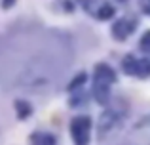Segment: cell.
I'll list each match as a JSON object with an SVG mask.
<instances>
[{
    "label": "cell",
    "instance_id": "obj_1",
    "mask_svg": "<svg viewBox=\"0 0 150 145\" xmlns=\"http://www.w3.org/2000/svg\"><path fill=\"white\" fill-rule=\"evenodd\" d=\"M70 134L76 145H88L89 141V119L88 116H76L70 122Z\"/></svg>",
    "mask_w": 150,
    "mask_h": 145
},
{
    "label": "cell",
    "instance_id": "obj_2",
    "mask_svg": "<svg viewBox=\"0 0 150 145\" xmlns=\"http://www.w3.org/2000/svg\"><path fill=\"white\" fill-rule=\"evenodd\" d=\"M114 80H116V73H114L108 65H97V69H95V84L110 88V84H112Z\"/></svg>",
    "mask_w": 150,
    "mask_h": 145
},
{
    "label": "cell",
    "instance_id": "obj_3",
    "mask_svg": "<svg viewBox=\"0 0 150 145\" xmlns=\"http://www.w3.org/2000/svg\"><path fill=\"white\" fill-rule=\"evenodd\" d=\"M133 29H135V23H129V21H125V19H122V21H118L116 25H114V34H116L120 40H124Z\"/></svg>",
    "mask_w": 150,
    "mask_h": 145
},
{
    "label": "cell",
    "instance_id": "obj_4",
    "mask_svg": "<svg viewBox=\"0 0 150 145\" xmlns=\"http://www.w3.org/2000/svg\"><path fill=\"white\" fill-rule=\"evenodd\" d=\"M116 120H118V115L114 111H106L105 115L101 116V120H99V130H101V134L103 132H106V130H110V128L116 124Z\"/></svg>",
    "mask_w": 150,
    "mask_h": 145
},
{
    "label": "cell",
    "instance_id": "obj_5",
    "mask_svg": "<svg viewBox=\"0 0 150 145\" xmlns=\"http://www.w3.org/2000/svg\"><path fill=\"white\" fill-rule=\"evenodd\" d=\"M124 69L127 74H135L137 73V59H133V56H127L124 59Z\"/></svg>",
    "mask_w": 150,
    "mask_h": 145
},
{
    "label": "cell",
    "instance_id": "obj_6",
    "mask_svg": "<svg viewBox=\"0 0 150 145\" xmlns=\"http://www.w3.org/2000/svg\"><path fill=\"white\" fill-rule=\"evenodd\" d=\"M135 74H141V76H146V74H150V63H148L146 59L137 61V73Z\"/></svg>",
    "mask_w": 150,
    "mask_h": 145
},
{
    "label": "cell",
    "instance_id": "obj_7",
    "mask_svg": "<svg viewBox=\"0 0 150 145\" xmlns=\"http://www.w3.org/2000/svg\"><path fill=\"white\" fill-rule=\"evenodd\" d=\"M112 15H114V8L108 6V4H105V6L99 10V17L101 19H108V17H112Z\"/></svg>",
    "mask_w": 150,
    "mask_h": 145
},
{
    "label": "cell",
    "instance_id": "obj_8",
    "mask_svg": "<svg viewBox=\"0 0 150 145\" xmlns=\"http://www.w3.org/2000/svg\"><path fill=\"white\" fill-rule=\"evenodd\" d=\"M15 107L19 109V116H29V113H30V107L27 103H23V101H17V103H15Z\"/></svg>",
    "mask_w": 150,
    "mask_h": 145
},
{
    "label": "cell",
    "instance_id": "obj_9",
    "mask_svg": "<svg viewBox=\"0 0 150 145\" xmlns=\"http://www.w3.org/2000/svg\"><path fill=\"white\" fill-rule=\"evenodd\" d=\"M141 48H143V50H148V52H150V31H148V33H144L143 40H141Z\"/></svg>",
    "mask_w": 150,
    "mask_h": 145
},
{
    "label": "cell",
    "instance_id": "obj_10",
    "mask_svg": "<svg viewBox=\"0 0 150 145\" xmlns=\"http://www.w3.org/2000/svg\"><path fill=\"white\" fill-rule=\"evenodd\" d=\"M84 80H86V74H80V76H78L76 80L70 82V88H76V86H80V82H84Z\"/></svg>",
    "mask_w": 150,
    "mask_h": 145
},
{
    "label": "cell",
    "instance_id": "obj_11",
    "mask_svg": "<svg viewBox=\"0 0 150 145\" xmlns=\"http://www.w3.org/2000/svg\"><path fill=\"white\" fill-rule=\"evenodd\" d=\"M10 2H13V0H4V8H8V6H10Z\"/></svg>",
    "mask_w": 150,
    "mask_h": 145
}]
</instances>
